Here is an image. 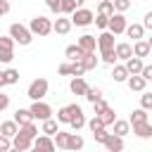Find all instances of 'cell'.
Masks as SVG:
<instances>
[{"mask_svg":"<svg viewBox=\"0 0 152 152\" xmlns=\"http://www.w3.org/2000/svg\"><path fill=\"white\" fill-rule=\"evenodd\" d=\"M48 88H50V83H48L45 78H36V81H31V83H28L26 97H31L33 102H38V100H43V97L48 95Z\"/></svg>","mask_w":152,"mask_h":152,"instance_id":"6da1fadb","label":"cell"},{"mask_svg":"<svg viewBox=\"0 0 152 152\" xmlns=\"http://www.w3.org/2000/svg\"><path fill=\"white\" fill-rule=\"evenodd\" d=\"M28 31L33 33V36H48V33H52V21L48 19V17H33L31 19V24H28Z\"/></svg>","mask_w":152,"mask_h":152,"instance_id":"7a4b0ae2","label":"cell"},{"mask_svg":"<svg viewBox=\"0 0 152 152\" xmlns=\"http://www.w3.org/2000/svg\"><path fill=\"white\" fill-rule=\"evenodd\" d=\"M10 38H12L14 43H19V45H31L33 33H31L26 26H21V24H12V26H10Z\"/></svg>","mask_w":152,"mask_h":152,"instance_id":"3957f363","label":"cell"},{"mask_svg":"<svg viewBox=\"0 0 152 152\" xmlns=\"http://www.w3.org/2000/svg\"><path fill=\"white\" fill-rule=\"evenodd\" d=\"M28 112L33 114V121H36V119H38V121H48V119H52V107H50L48 102H43V100L33 102V104L28 107Z\"/></svg>","mask_w":152,"mask_h":152,"instance_id":"277c9868","label":"cell"},{"mask_svg":"<svg viewBox=\"0 0 152 152\" xmlns=\"http://www.w3.org/2000/svg\"><path fill=\"white\" fill-rule=\"evenodd\" d=\"M14 59V40L10 36H0V64H10Z\"/></svg>","mask_w":152,"mask_h":152,"instance_id":"5b68a950","label":"cell"},{"mask_svg":"<svg viewBox=\"0 0 152 152\" xmlns=\"http://www.w3.org/2000/svg\"><path fill=\"white\" fill-rule=\"evenodd\" d=\"M126 26H128V21H126V17L124 14H119V12H114L112 17H109V33H114V36H121V33H126Z\"/></svg>","mask_w":152,"mask_h":152,"instance_id":"8992f818","label":"cell"},{"mask_svg":"<svg viewBox=\"0 0 152 152\" xmlns=\"http://www.w3.org/2000/svg\"><path fill=\"white\" fill-rule=\"evenodd\" d=\"M114 33H109V31H102L100 36H97V50H100V55H109V52H114Z\"/></svg>","mask_w":152,"mask_h":152,"instance_id":"52a82bcc","label":"cell"},{"mask_svg":"<svg viewBox=\"0 0 152 152\" xmlns=\"http://www.w3.org/2000/svg\"><path fill=\"white\" fill-rule=\"evenodd\" d=\"M69 19H71V24H76V26H88V24H93L95 14H93L90 10H86V7H78Z\"/></svg>","mask_w":152,"mask_h":152,"instance_id":"ba28073f","label":"cell"},{"mask_svg":"<svg viewBox=\"0 0 152 152\" xmlns=\"http://www.w3.org/2000/svg\"><path fill=\"white\" fill-rule=\"evenodd\" d=\"M69 107H71V121H69V126H71V128L78 133V131L86 126V116H83V109H81L76 102H74V104H69Z\"/></svg>","mask_w":152,"mask_h":152,"instance_id":"9c48e42d","label":"cell"},{"mask_svg":"<svg viewBox=\"0 0 152 152\" xmlns=\"http://www.w3.org/2000/svg\"><path fill=\"white\" fill-rule=\"evenodd\" d=\"M33 147H36L38 152H57L55 140H52L50 135H36V138H33Z\"/></svg>","mask_w":152,"mask_h":152,"instance_id":"30bf717a","label":"cell"},{"mask_svg":"<svg viewBox=\"0 0 152 152\" xmlns=\"http://www.w3.org/2000/svg\"><path fill=\"white\" fill-rule=\"evenodd\" d=\"M71 26H74V24H71L69 17H57V19L52 21V31L59 33V36H66V33L71 31Z\"/></svg>","mask_w":152,"mask_h":152,"instance_id":"8fae6325","label":"cell"},{"mask_svg":"<svg viewBox=\"0 0 152 152\" xmlns=\"http://www.w3.org/2000/svg\"><path fill=\"white\" fill-rule=\"evenodd\" d=\"M81 50H83V55H88V52H95V48H97V38L95 36H90V33H86V36H81L78 38V43H76Z\"/></svg>","mask_w":152,"mask_h":152,"instance_id":"7c38bea8","label":"cell"},{"mask_svg":"<svg viewBox=\"0 0 152 152\" xmlns=\"http://www.w3.org/2000/svg\"><path fill=\"white\" fill-rule=\"evenodd\" d=\"M114 55H116V59H131L133 57V45L131 43H116L114 45Z\"/></svg>","mask_w":152,"mask_h":152,"instance_id":"4fadbf2b","label":"cell"},{"mask_svg":"<svg viewBox=\"0 0 152 152\" xmlns=\"http://www.w3.org/2000/svg\"><path fill=\"white\" fill-rule=\"evenodd\" d=\"M104 147H107V152H121V150H124V138L109 133L107 140H104Z\"/></svg>","mask_w":152,"mask_h":152,"instance_id":"5bb4252c","label":"cell"},{"mask_svg":"<svg viewBox=\"0 0 152 152\" xmlns=\"http://www.w3.org/2000/svg\"><path fill=\"white\" fill-rule=\"evenodd\" d=\"M126 71H128V76H140V71H142V59H138V57H131V59H126Z\"/></svg>","mask_w":152,"mask_h":152,"instance_id":"9a60e30c","label":"cell"},{"mask_svg":"<svg viewBox=\"0 0 152 152\" xmlns=\"http://www.w3.org/2000/svg\"><path fill=\"white\" fill-rule=\"evenodd\" d=\"M12 147H14V150H24V152H28V150L33 147V140L26 138V135H19V133H17V135L12 138Z\"/></svg>","mask_w":152,"mask_h":152,"instance_id":"2e32d148","label":"cell"},{"mask_svg":"<svg viewBox=\"0 0 152 152\" xmlns=\"http://www.w3.org/2000/svg\"><path fill=\"white\" fill-rule=\"evenodd\" d=\"M17 133H19V126L14 124V119H12V121H2V124H0V135H5V138H10V140H12Z\"/></svg>","mask_w":152,"mask_h":152,"instance_id":"e0dca14e","label":"cell"},{"mask_svg":"<svg viewBox=\"0 0 152 152\" xmlns=\"http://www.w3.org/2000/svg\"><path fill=\"white\" fill-rule=\"evenodd\" d=\"M126 36L133 38V43H135V40H142V36H145L142 24H128V26H126Z\"/></svg>","mask_w":152,"mask_h":152,"instance_id":"ac0fdd59","label":"cell"},{"mask_svg":"<svg viewBox=\"0 0 152 152\" xmlns=\"http://www.w3.org/2000/svg\"><path fill=\"white\" fill-rule=\"evenodd\" d=\"M14 124H17V126L33 124V114H31L28 109H17V112H14Z\"/></svg>","mask_w":152,"mask_h":152,"instance_id":"d6986e66","label":"cell"},{"mask_svg":"<svg viewBox=\"0 0 152 152\" xmlns=\"http://www.w3.org/2000/svg\"><path fill=\"white\" fill-rule=\"evenodd\" d=\"M133 133H135L140 140H147V138H152V124H150V121L138 124V126H133Z\"/></svg>","mask_w":152,"mask_h":152,"instance_id":"ffe728a7","label":"cell"},{"mask_svg":"<svg viewBox=\"0 0 152 152\" xmlns=\"http://www.w3.org/2000/svg\"><path fill=\"white\" fill-rule=\"evenodd\" d=\"M147 55H150V45H147V40H135V43H133V57L142 59V57H147Z\"/></svg>","mask_w":152,"mask_h":152,"instance_id":"44dd1931","label":"cell"},{"mask_svg":"<svg viewBox=\"0 0 152 152\" xmlns=\"http://www.w3.org/2000/svg\"><path fill=\"white\" fill-rule=\"evenodd\" d=\"M112 78H114L116 83H126V81H128L126 66H124V64H114V66H112Z\"/></svg>","mask_w":152,"mask_h":152,"instance_id":"7402d4cb","label":"cell"},{"mask_svg":"<svg viewBox=\"0 0 152 152\" xmlns=\"http://www.w3.org/2000/svg\"><path fill=\"white\" fill-rule=\"evenodd\" d=\"M69 90H71L74 95H86V90H88V83L83 81V76H81V78H71V83H69Z\"/></svg>","mask_w":152,"mask_h":152,"instance_id":"603a6c76","label":"cell"},{"mask_svg":"<svg viewBox=\"0 0 152 152\" xmlns=\"http://www.w3.org/2000/svg\"><path fill=\"white\" fill-rule=\"evenodd\" d=\"M81 64H83V69H86V71H93V69H97V64H100V59L95 57V52H88V55H83V59H81Z\"/></svg>","mask_w":152,"mask_h":152,"instance_id":"cb8c5ba5","label":"cell"},{"mask_svg":"<svg viewBox=\"0 0 152 152\" xmlns=\"http://www.w3.org/2000/svg\"><path fill=\"white\" fill-rule=\"evenodd\" d=\"M126 83H128V88H131V90H135V93H142L147 81H145L142 76H128V81H126Z\"/></svg>","mask_w":152,"mask_h":152,"instance_id":"d4e9b609","label":"cell"},{"mask_svg":"<svg viewBox=\"0 0 152 152\" xmlns=\"http://www.w3.org/2000/svg\"><path fill=\"white\" fill-rule=\"evenodd\" d=\"M112 126H114V135H119V138H124L126 133H131V124L124 121V119H116Z\"/></svg>","mask_w":152,"mask_h":152,"instance_id":"484cf974","label":"cell"},{"mask_svg":"<svg viewBox=\"0 0 152 152\" xmlns=\"http://www.w3.org/2000/svg\"><path fill=\"white\" fill-rule=\"evenodd\" d=\"M52 140H55V147H57V150H66V145H69V133H66V131H57V133L52 135Z\"/></svg>","mask_w":152,"mask_h":152,"instance_id":"4316f807","label":"cell"},{"mask_svg":"<svg viewBox=\"0 0 152 152\" xmlns=\"http://www.w3.org/2000/svg\"><path fill=\"white\" fill-rule=\"evenodd\" d=\"M83 138L78 135V133H69V145H66V150L69 152H76V150H83Z\"/></svg>","mask_w":152,"mask_h":152,"instance_id":"83f0119b","label":"cell"},{"mask_svg":"<svg viewBox=\"0 0 152 152\" xmlns=\"http://www.w3.org/2000/svg\"><path fill=\"white\" fill-rule=\"evenodd\" d=\"M64 55H66L71 62H81V59H83V50H81L78 45H69V48L64 50Z\"/></svg>","mask_w":152,"mask_h":152,"instance_id":"f1b7e54d","label":"cell"},{"mask_svg":"<svg viewBox=\"0 0 152 152\" xmlns=\"http://www.w3.org/2000/svg\"><path fill=\"white\" fill-rule=\"evenodd\" d=\"M145 121H147V112H145V109H133L128 124H131V126H138V124H145Z\"/></svg>","mask_w":152,"mask_h":152,"instance_id":"f546056e","label":"cell"},{"mask_svg":"<svg viewBox=\"0 0 152 152\" xmlns=\"http://www.w3.org/2000/svg\"><path fill=\"white\" fill-rule=\"evenodd\" d=\"M97 14L112 17V14H114V5H112V0H100V5H97Z\"/></svg>","mask_w":152,"mask_h":152,"instance_id":"4dcf8cb0","label":"cell"},{"mask_svg":"<svg viewBox=\"0 0 152 152\" xmlns=\"http://www.w3.org/2000/svg\"><path fill=\"white\" fill-rule=\"evenodd\" d=\"M83 97H86L90 104H95L97 100H102V90H100V88H90V86H88V90H86V95H83Z\"/></svg>","mask_w":152,"mask_h":152,"instance_id":"1f68e13d","label":"cell"},{"mask_svg":"<svg viewBox=\"0 0 152 152\" xmlns=\"http://www.w3.org/2000/svg\"><path fill=\"white\" fill-rule=\"evenodd\" d=\"M57 131H59V128H57V121H55V119H48V121H43V131H40L43 135H50V138H52Z\"/></svg>","mask_w":152,"mask_h":152,"instance_id":"d6a6232c","label":"cell"},{"mask_svg":"<svg viewBox=\"0 0 152 152\" xmlns=\"http://www.w3.org/2000/svg\"><path fill=\"white\" fill-rule=\"evenodd\" d=\"M19 135H26V138H36L38 135V128H36V124H26V126H19Z\"/></svg>","mask_w":152,"mask_h":152,"instance_id":"836d02e7","label":"cell"},{"mask_svg":"<svg viewBox=\"0 0 152 152\" xmlns=\"http://www.w3.org/2000/svg\"><path fill=\"white\" fill-rule=\"evenodd\" d=\"M2 76H5V83H7V86H14V83L19 81V71H17V69H5Z\"/></svg>","mask_w":152,"mask_h":152,"instance_id":"e575fe53","label":"cell"},{"mask_svg":"<svg viewBox=\"0 0 152 152\" xmlns=\"http://www.w3.org/2000/svg\"><path fill=\"white\" fill-rule=\"evenodd\" d=\"M69 121H71V107L66 104L57 112V124H69Z\"/></svg>","mask_w":152,"mask_h":152,"instance_id":"d590c367","label":"cell"},{"mask_svg":"<svg viewBox=\"0 0 152 152\" xmlns=\"http://www.w3.org/2000/svg\"><path fill=\"white\" fill-rule=\"evenodd\" d=\"M100 121H102V126L107 128V126H112V124L116 121V116H114V112H112V109L107 107V109H104V112L100 114Z\"/></svg>","mask_w":152,"mask_h":152,"instance_id":"8d00e7d4","label":"cell"},{"mask_svg":"<svg viewBox=\"0 0 152 152\" xmlns=\"http://www.w3.org/2000/svg\"><path fill=\"white\" fill-rule=\"evenodd\" d=\"M76 12V5L71 0H59V14H74Z\"/></svg>","mask_w":152,"mask_h":152,"instance_id":"74e56055","label":"cell"},{"mask_svg":"<svg viewBox=\"0 0 152 152\" xmlns=\"http://www.w3.org/2000/svg\"><path fill=\"white\" fill-rule=\"evenodd\" d=\"M112 5H114V12L124 14V12L131 7V0H112Z\"/></svg>","mask_w":152,"mask_h":152,"instance_id":"f35d334b","label":"cell"},{"mask_svg":"<svg viewBox=\"0 0 152 152\" xmlns=\"http://www.w3.org/2000/svg\"><path fill=\"white\" fill-rule=\"evenodd\" d=\"M140 109H152V93H142L140 95Z\"/></svg>","mask_w":152,"mask_h":152,"instance_id":"ab89813d","label":"cell"},{"mask_svg":"<svg viewBox=\"0 0 152 152\" xmlns=\"http://www.w3.org/2000/svg\"><path fill=\"white\" fill-rule=\"evenodd\" d=\"M83 74H86L83 64H81V62H71V76H74V78H81Z\"/></svg>","mask_w":152,"mask_h":152,"instance_id":"60d3db41","label":"cell"},{"mask_svg":"<svg viewBox=\"0 0 152 152\" xmlns=\"http://www.w3.org/2000/svg\"><path fill=\"white\" fill-rule=\"evenodd\" d=\"M86 126H88V128H90L93 133H95V131H102V128H104V126H102V121H100V116H93L90 121H86Z\"/></svg>","mask_w":152,"mask_h":152,"instance_id":"b9f144b4","label":"cell"},{"mask_svg":"<svg viewBox=\"0 0 152 152\" xmlns=\"http://www.w3.org/2000/svg\"><path fill=\"white\" fill-rule=\"evenodd\" d=\"M93 21H95V26H97V28H102V31L109 26V17H104V14H97Z\"/></svg>","mask_w":152,"mask_h":152,"instance_id":"7bdbcfd3","label":"cell"},{"mask_svg":"<svg viewBox=\"0 0 152 152\" xmlns=\"http://www.w3.org/2000/svg\"><path fill=\"white\" fill-rule=\"evenodd\" d=\"M104 109H107V102H104V100H97V102L93 104V112H95V116H100Z\"/></svg>","mask_w":152,"mask_h":152,"instance_id":"ee69618b","label":"cell"},{"mask_svg":"<svg viewBox=\"0 0 152 152\" xmlns=\"http://www.w3.org/2000/svg\"><path fill=\"white\" fill-rule=\"evenodd\" d=\"M10 150H12V140L0 135V152H10Z\"/></svg>","mask_w":152,"mask_h":152,"instance_id":"f6af8a7d","label":"cell"},{"mask_svg":"<svg viewBox=\"0 0 152 152\" xmlns=\"http://www.w3.org/2000/svg\"><path fill=\"white\" fill-rule=\"evenodd\" d=\"M107 135H109V133H107V128H102V131H95V133H93V138H95L97 142H102V145H104V140H107Z\"/></svg>","mask_w":152,"mask_h":152,"instance_id":"bcb514c9","label":"cell"},{"mask_svg":"<svg viewBox=\"0 0 152 152\" xmlns=\"http://www.w3.org/2000/svg\"><path fill=\"white\" fill-rule=\"evenodd\" d=\"M100 57H102V62H104V64H109V66H114V64H116V55H114V52H109V55H100Z\"/></svg>","mask_w":152,"mask_h":152,"instance_id":"7dc6e473","label":"cell"},{"mask_svg":"<svg viewBox=\"0 0 152 152\" xmlns=\"http://www.w3.org/2000/svg\"><path fill=\"white\" fill-rule=\"evenodd\" d=\"M140 76H142L145 81H152V64H145L142 71H140Z\"/></svg>","mask_w":152,"mask_h":152,"instance_id":"c3c4849f","label":"cell"},{"mask_svg":"<svg viewBox=\"0 0 152 152\" xmlns=\"http://www.w3.org/2000/svg\"><path fill=\"white\" fill-rule=\"evenodd\" d=\"M10 107V95H5V93H0V112H5Z\"/></svg>","mask_w":152,"mask_h":152,"instance_id":"681fc988","label":"cell"},{"mask_svg":"<svg viewBox=\"0 0 152 152\" xmlns=\"http://www.w3.org/2000/svg\"><path fill=\"white\" fill-rule=\"evenodd\" d=\"M45 5H48L50 12H57L59 14V0H45Z\"/></svg>","mask_w":152,"mask_h":152,"instance_id":"f907efd6","label":"cell"},{"mask_svg":"<svg viewBox=\"0 0 152 152\" xmlns=\"http://www.w3.org/2000/svg\"><path fill=\"white\" fill-rule=\"evenodd\" d=\"M59 74H62V76H69V74H71V64H69V62L59 64Z\"/></svg>","mask_w":152,"mask_h":152,"instance_id":"816d5d0a","label":"cell"},{"mask_svg":"<svg viewBox=\"0 0 152 152\" xmlns=\"http://www.w3.org/2000/svg\"><path fill=\"white\" fill-rule=\"evenodd\" d=\"M10 12V0H0V17H5Z\"/></svg>","mask_w":152,"mask_h":152,"instance_id":"f5cc1de1","label":"cell"},{"mask_svg":"<svg viewBox=\"0 0 152 152\" xmlns=\"http://www.w3.org/2000/svg\"><path fill=\"white\" fill-rule=\"evenodd\" d=\"M142 28H150V31H152V12H147V14H145V21H142Z\"/></svg>","mask_w":152,"mask_h":152,"instance_id":"db71d44e","label":"cell"},{"mask_svg":"<svg viewBox=\"0 0 152 152\" xmlns=\"http://www.w3.org/2000/svg\"><path fill=\"white\" fill-rule=\"evenodd\" d=\"M7 83H5V76H2V71H0V88H5Z\"/></svg>","mask_w":152,"mask_h":152,"instance_id":"11a10c76","label":"cell"},{"mask_svg":"<svg viewBox=\"0 0 152 152\" xmlns=\"http://www.w3.org/2000/svg\"><path fill=\"white\" fill-rule=\"evenodd\" d=\"M71 2H74V5H76V10H78V7H81V5L86 2V0H71Z\"/></svg>","mask_w":152,"mask_h":152,"instance_id":"9f6ffc18","label":"cell"},{"mask_svg":"<svg viewBox=\"0 0 152 152\" xmlns=\"http://www.w3.org/2000/svg\"><path fill=\"white\" fill-rule=\"evenodd\" d=\"M147 45H150V50H152V38H147Z\"/></svg>","mask_w":152,"mask_h":152,"instance_id":"6f0895ef","label":"cell"},{"mask_svg":"<svg viewBox=\"0 0 152 152\" xmlns=\"http://www.w3.org/2000/svg\"><path fill=\"white\" fill-rule=\"evenodd\" d=\"M10 152H24V150H14V147H12V150H10Z\"/></svg>","mask_w":152,"mask_h":152,"instance_id":"680465c9","label":"cell"},{"mask_svg":"<svg viewBox=\"0 0 152 152\" xmlns=\"http://www.w3.org/2000/svg\"><path fill=\"white\" fill-rule=\"evenodd\" d=\"M28 152H38V150H36V147H31V150H28Z\"/></svg>","mask_w":152,"mask_h":152,"instance_id":"91938a15","label":"cell"},{"mask_svg":"<svg viewBox=\"0 0 152 152\" xmlns=\"http://www.w3.org/2000/svg\"><path fill=\"white\" fill-rule=\"evenodd\" d=\"M97 2H100V0H97Z\"/></svg>","mask_w":152,"mask_h":152,"instance_id":"94428289","label":"cell"}]
</instances>
